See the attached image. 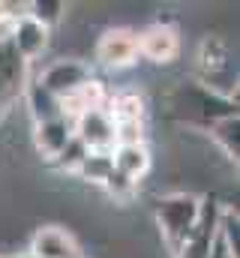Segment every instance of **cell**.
I'll return each instance as SVG.
<instances>
[{
	"instance_id": "6da1fadb",
	"label": "cell",
	"mask_w": 240,
	"mask_h": 258,
	"mask_svg": "<svg viewBox=\"0 0 240 258\" xmlns=\"http://www.w3.org/2000/svg\"><path fill=\"white\" fill-rule=\"evenodd\" d=\"M171 111L189 123L210 126L222 117L237 114V102H234V96H219V93L201 87L198 81H189V84H180L171 93Z\"/></svg>"
},
{
	"instance_id": "7a4b0ae2",
	"label": "cell",
	"mask_w": 240,
	"mask_h": 258,
	"mask_svg": "<svg viewBox=\"0 0 240 258\" xmlns=\"http://www.w3.org/2000/svg\"><path fill=\"white\" fill-rule=\"evenodd\" d=\"M198 210H201V198L198 195H189V192H174V195H165V198L156 201L153 216H156L159 234H162V240H165V246L171 252H177L180 243L195 228Z\"/></svg>"
},
{
	"instance_id": "3957f363",
	"label": "cell",
	"mask_w": 240,
	"mask_h": 258,
	"mask_svg": "<svg viewBox=\"0 0 240 258\" xmlns=\"http://www.w3.org/2000/svg\"><path fill=\"white\" fill-rule=\"evenodd\" d=\"M198 84L219 93L231 96V84L237 87V63L228 51V45L219 36H207L198 48Z\"/></svg>"
},
{
	"instance_id": "277c9868",
	"label": "cell",
	"mask_w": 240,
	"mask_h": 258,
	"mask_svg": "<svg viewBox=\"0 0 240 258\" xmlns=\"http://www.w3.org/2000/svg\"><path fill=\"white\" fill-rule=\"evenodd\" d=\"M27 66L30 63L12 48L9 36H0V123L30 90V69Z\"/></svg>"
},
{
	"instance_id": "5b68a950",
	"label": "cell",
	"mask_w": 240,
	"mask_h": 258,
	"mask_svg": "<svg viewBox=\"0 0 240 258\" xmlns=\"http://www.w3.org/2000/svg\"><path fill=\"white\" fill-rule=\"evenodd\" d=\"M219 201L213 195L201 198V210H198V222L189 231V237L180 243L174 258H210L216 249V237H219Z\"/></svg>"
},
{
	"instance_id": "8992f818",
	"label": "cell",
	"mask_w": 240,
	"mask_h": 258,
	"mask_svg": "<svg viewBox=\"0 0 240 258\" xmlns=\"http://www.w3.org/2000/svg\"><path fill=\"white\" fill-rule=\"evenodd\" d=\"M72 135L87 153H111L117 147L114 135V120L108 108H90L72 120Z\"/></svg>"
},
{
	"instance_id": "52a82bcc",
	"label": "cell",
	"mask_w": 240,
	"mask_h": 258,
	"mask_svg": "<svg viewBox=\"0 0 240 258\" xmlns=\"http://www.w3.org/2000/svg\"><path fill=\"white\" fill-rule=\"evenodd\" d=\"M93 75H90V66L81 63V60H60V63L48 66L45 72H42V78L36 81V87L42 90V93H48L51 99H69L78 87H84L87 81H90Z\"/></svg>"
},
{
	"instance_id": "ba28073f",
	"label": "cell",
	"mask_w": 240,
	"mask_h": 258,
	"mask_svg": "<svg viewBox=\"0 0 240 258\" xmlns=\"http://www.w3.org/2000/svg\"><path fill=\"white\" fill-rule=\"evenodd\" d=\"M96 60L111 69H123L138 60V33L126 27H111L96 42Z\"/></svg>"
},
{
	"instance_id": "9c48e42d",
	"label": "cell",
	"mask_w": 240,
	"mask_h": 258,
	"mask_svg": "<svg viewBox=\"0 0 240 258\" xmlns=\"http://www.w3.org/2000/svg\"><path fill=\"white\" fill-rule=\"evenodd\" d=\"M180 54V36L171 24H150L138 33V57L150 63H171Z\"/></svg>"
},
{
	"instance_id": "30bf717a",
	"label": "cell",
	"mask_w": 240,
	"mask_h": 258,
	"mask_svg": "<svg viewBox=\"0 0 240 258\" xmlns=\"http://www.w3.org/2000/svg\"><path fill=\"white\" fill-rule=\"evenodd\" d=\"M6 36H9L12 48L30 63V60H36V57L48 48V36H51V30H48L45 24H39V21L27 12V15H21V18L12 24V30H9Z\"/></svg>"
},
{
	"instance_id": "8fae6325",
	"label": "cell",
	"mask_w": 240,
	"mask_h": 258,
	"mask_svg": "<svg viewBox=\"0 0 240 258\" xmlns=\"http://www.w3.org/2000/svg\"><path fill=\"white\" fill-rule=\"evenodd\" d=\"M30 255L36 258H84L78 240L72 237V231L60 228V225H45L30 237Z\"/></svg>"
},
{
	"instance_id": "7c38bea8",
	"label": "cell",
	"mask_w": 240,
	"mask_h": 258,
	"mask_svg": "<svg viewBox=\"0 0 240 258\" xmlns=\"http://www.w3.org/2000/svg\"><path fill=\"white\" fill-rule=\"evenodd\" d=\"M108 159H111V171H117L120 177H126L135 186L150 171V150H147L144 141L141 144H117L108 153Z\"/></svg>"
},
{
	"instance_id": "4fadbf2b",
	"label": "cell",
	"mask_w": 240,
	"mask_h": 258,
	"mask_svg": "<svg viewBox=\"0 0 240 258\" xmlns=\"http://www.w3.org/2000/svg\"><path fill=\"white\" fill-rule=\"evenodd\" d=\"M72 141V123L66 117H51V120H36L33 126V144L45 159H57Z\"/></svg>"
},
{
	"instance_id": "5bb4252c",
	"label": "cell",
	"mask_w": 240,
	"mask_h": 258,
	"mask_svg": "<svg viewBox=\"0 0 240 258\" xmlns=\"http://www.w3.org/2000/svg\"><path fill=\"white\" fill-rule=\"evenodd\" d=\"M207 129H210L213 141L225 150V156H228L231 162H237V156H240V117H237V114L222 117V120L210 123Z\"/></svg>"
},
{
	"instance_id": "9a60e30c",
	"label": "cell",
	"mask_w": 240,
	"mask_h": 258,
	"mask_svg": "<svg viewBox=\"0 0 240 258\" xmlns=\"http://www.w3.org/2000/svg\"><path fill=\"white\" fill-rule=\"evenodd\" d=\"M114 126H132V123H144V102L141 96L135 93H120L111 99V108H108Z\"/></svg>"
},
{
	"instance_id": "2e32d148",
	"label": "cell",
	"mask_w": 240,
	"mask_h": 258,
	"mask_svg": "<svg viewBox=\"0 0 240 258\" xmlns=\"http://www.w3.org/2000/svg\"><path fill=\"white\" fill-rule=\"evenodd\" d=\"M63 9H66V6H63V3H57V0H39V3H30V9H27V12H30L39 24H45V27L51 30V27L60 21Z\"/></svg>"
},
{
	"instance_id": "e0dca14e",
	"label": "cell",
	"mask_w": 240,
	"mask_h": 258,
	"mask_svg": "<svg viewBox=\"0 0 240 258\" xmlns=\"http://www.w3.org/2000/svg\"><path fill=\"white\" fill-rule=\"evenodd\" d=\"M87 156H90V153H87V150H84V147H81V144L75 141V135H72V141L66 144V150L60 153V156L54 159V162H57V165L63 168V171H72V174H75V171L81 168V162H84Z\"/></svg>"
},
{
	"instance_id": "ac0fdd59",
	"label": "cell",
	"mask_w": 240,
	"mask_h": 258,
	"mask_svg": "<svg viewBox=\"0 0 240 258\" xmlns=\"http://www.w3.org/2000/svg\"><path fill=\"white\" fill-rule=\"evenodd\" d=\"M102 186H105V192L111 195L114 201H129L132 192H135V183H129L126 177H120L117 171H108V177L102 180Z\"/></svg>"
},
{
	"instance_id": "d6986e66",
	"label": "cell",
	"mask_w": 240,
	"mask_h": 258,
	"mask_svg": "<svg viewBox=\"0 0 240 258\" xmlns=\"http://www.w3.org/2000/svg\"><path fill=\"white\" fill-rule=\"evenodd\" d=\"M27 9H30V3H6V0H0V24H15L21 15H27Z\"/></svg>"
}]
</instances>
